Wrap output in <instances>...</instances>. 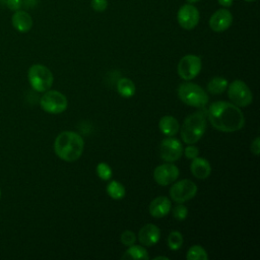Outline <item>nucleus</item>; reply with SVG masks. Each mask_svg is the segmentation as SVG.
Listing matches in <instances>:
<instances>
[{
	"label": "nucleus",
	"mask_w": 260,
	"mask_h": 260,
	"mask_svg": "<svg viewBox=\"0 0 260 260\" xmlns=\"http://www.w3.org/2000/svg\"><path fill=\"white\" fill-rule=\"evenodd\" d=\"M183 153V146L179 139L174 138L173 136H168L162 139L159 145V155L160 157L168 161L173 162L178 160Z\"/></svg>",
	"instance_id": "10"
},
{
	"label": "nucleus",
	"mask_w": 260,
	"mask_h": 260,
	"mask_svg": "<svg viewBox=\"0 0 260 260\" xmlns=\"http://www.w3.org/2000/svg\"><path fill=\"white\" fill-rule=\"evenodd\" d=\"M180 175L179 169L174 164H162L153 171L154 181L160 186H168L175 182Z\"/></svg>",
	"instance_id": "12"
},
{
	"label": "nucleus",
	"mask_w": 260,
	"mask_h": 260,
	"mask_svg": "<svg viewBox=\"0 0 260 260\" xmlns=\"http://www.w3.org/2000/svg\"><path fill=\"white\" fill-rule=\"evenodd\" d=\"M245 1H247V2H252V1H255V0H245Z\"/></svg>",
	"instance_id": "35"
},
{
	"label": "nucleus",
	"mask_w": 260,
	"mask_h": 260,
	"mask_svg": "<svg viewBox=\"0 0 260 260\" xmlns=\"http://www.w3.org/2000/svg\"><path fill=\"white\" fill-rule=\"evenodd\" d=\"M107 193L111 198H113L115 200H120L125 196L126 191H125L124 186L120 182L114 180L108 184Z\"/></svg>",
	"instance_id": "22"
},
{
	"label": "nucleus",
	"mask_w": 260,
	"mask_h": 260,
	"mask_svg": "<svg viewBox=\"0 0 260 260\" xmlns=\"http://www.w3.org/2000/svg\"><path fill=\"white\" fill-rule=\"evenodd\" d=\"M197 193V186L191 180H181L170 189L171 198L177 203H183L192 199Z\"/></svg>",
	"instance_id": "9"
},
{
	"label": "nucleus",
	"mask_w": 260,
	"mask_h": 260,
	"mask_svg": "<svg viewBox=\"0 0 260 260\" xmlns=\"http://www.w3.org/2000/svg\"><path fill=\"white\" fill-rule=\"evenodd\" d=\"M207 116L211 125L221 132L239 131L245 124V117L240 108L223 101L212 103L208 108Z\"/></svg>",
	"instance_id": "1"
},
{
	"label": "nucleus",
	"mask_w": 260,
	"mask_h": 260,
	"mask_svg": "<svg viewBox=\"0 0 260 260\" xmlns=\"http://www.w3.org/2000/svg\"><path fill=\"white\" fill-rule=\"evenodd\" d=\"M171 211V200L166 196L154 198L149 204V213L155 218H161Z\"/></svg>",
	"instance_id": "15"
},
{
	"label": "nucleus",
	"mask_w": 260,
	"mask_h": 260,
	"mask_svg": "<svg viewBox=\"0 0 260 260\" xmlns=\"http://www.w3.org/2000/svg\"><path fill=\"white\" fill-rule=\"evenodd\" d=\"M90 6L94 11L103 12L108 7V0H91Z\"/></svg>",
	"instance_id": "28"
},
{
	"label": "nucleus",
	"mask_w": 260,
	"mask_h": 260,
	"mask_svg": "<svg viewBox=\"0 0 260 260\" xmlns=\"http://www.w3.org/2000/svg\"><path fill=\"white\" fill-rule=\"evenodd\" d=\"M178 95L184 104L195 108L204 107L209 100L206 91L193 82L182 83L178 88Z\"/></svg>",
	"instance_id": "4"
},
{
	"label": "nucleus",
	"mask_w": 260,
	"mask_h": 260,
	"mask_svg": "<svg viewBox=\"0 0 260 260\" xmlns=\"http://www.w3.org/2000/svg\"><path fill=\"white\" fill-rule=\"evenodd\" d=\"M41 108L49 114H61L68 106L66 96L57 90H47L40 101Z\"/></svg>",
	"instance_id": "6"
},
{
	"label": "nucleus",
	"mask_w": 260,
	"mask_h": 260,
	"mask_svg": "<svg viewBox=\"0 0 260 260\" xmlns=\"http://www.w3.org/2000/svg\"><path fill=\"white\" fill-rule=\"evenodd\" d=\"M186 258L188 260H207L208 255L203 247L199 245H194L188 250Z\"/></svg>",
	"instance_id": "23"
},
{
	"label": "nucleus",
	"mask_w": 260,
	"mask_h": 260,
	"mask_svg": "<svg viewBox=\"0 0 260 260\" xmlns=\"http://www.w3.org/2000/svg\"><path fill=\"white\" fill-rule=\"evenodd\" d=\"M228 87V80L224 77L216 76L210 79L207 84V90L212 94L222 93Z\"/></svg>",
	"instance_id": "21"
},
{
	"label": "nucleus",
	"mask_w": 260,
	"mask_h": 260,
	"mask_svg": "<svg viewBox=\"0 0 260 260\" xmlns=\"http://www.w3.org/2000/svg\"><path fill=\"white\" fill-rule=\"evenodd\" d=\"M251 151L253 152V154L258 155L259 151H260V139L259 137H256L251 144Z\"/></svg>",
	"instance_id": "31"
},
{
	"label": "nucleus",
	"mask_w": 260,
	"mask_h": 260,
	"mask_svg": "<svg viewBox=\"0 0 260 260\" xmlns=\"http://www.w3.org/2000/svg\"><path fill=\"white\" fill-rule=\"evenodd\" d=\"M228 95L234 105L238 107H248L253 101V94L248 85L240 80H234L228 88Z\"/></svg>",
	"instance_id": "7"
},
{
	"label": "nucleus",
	"mask_w": 260,
	"mask_h": 260,
	"mask_svg": "<svg viewBox=\"0 0 260 260\" xmlns=\"http://www.w3.org/2000/svg\"><path fill=\"white\" fill-rule=\"evenodd\" d=\"M120 240H121V242H122V244L124 246L129 247V246L135 244V242H136V235L133 232H131V231H125V232L122 233V235L120 237Z\"/></svg>",
	"instance_id": "27"
},
{
	"label": "nucleus",
	"mask_w": 260,
	"mask_h": 260,
	"mask_svg": "<svg viewBox=\"0 0 260 260\" xmlns=\"http://www.w3.org/2000/svg\"><path fill=\"white\" fill-rule=\"evenodd\" d=\"M160 238V230L152 223H147L143 225L138 232V240L140 244L146 247H151L155 245Z\"/></svg>",
	"instance_id": "14"
},
{
	"label": "nucleus",
	"mask_w": 260,
	"mask_h": 260,
	"mask_svg": "<svg viewBox=\"0 0 260 260\" xmlns=\"http://www.w3.org/2000/svg\"><path fill=\"white\" fill-rule=\"evenodd\" d=\"M123 259H141V260H147L149 259V256L147 254V251L144 247L138 246V245H131L126 250L125 254L122 256Z\"/></svg>",
	"instance_id": "20"
},
{
	"label": "nucleus",
	"mask_w": 260,
	"mask_h": 260,
	"mask_svg": "<svg viewBox=\"0 0 260 260\" xmlns=\"http://www.w3.org/2000/svg\"><path fill=\"white\" fill-rule=\"evenodd\" d=\"M218 4L223 6V7H230L233 5L234 3V0H217Z\"/></svg>",
	"instance_id": "32"
},
{
	"label": "nucleus",
	"mask_w": 260,
	"mask_h": 260,
	"mask_svg": "<svg viewBox=\"0 0 260 260\" xmlns=\"http://www.w3.org/2000/svg\"><path fill=\"white\" fill-rule=\"evenodd\" d=\"M0 196H1V191H0Z\"/></svg>",
	"instance_id": "36"
},
{
	"label": "nucleus",
	"mask_w": 260,
	"mask_h": 260,
	"mask_svg": "<svg viewBox=\"0 0 260 260\" xmlns=\"http://www.w3.org/2000/svg\"><path fill=\"white\" fill-rule=\"evenodd\" d=\"M183 245V236L180 232L174 231L171 232L168 237V246L171 250L177 251L179 250Z\"/></svg>",
	"instance_id": "24"
},
{
	"label": "nucleus",
	"mask_w": 260,
	"mask_h": 260,
	"mask_svg": "<svg viewBox=\"0 0 260 260\" xmlns=\"http://www.w3.org/2000/svg\"><path fill=\"white\" fill-rule=\"evenodd\" d=\"M21 0H7L6 1V6L13 11L19 10V8L21 7Z\"/></svg>",
	"instance_id": "30"
},
{
	"label": "nucleus",
	"mask_w": 260,
	"mask_h": 260,
	"mask_svg": "<svg viewBox=\"0 0 260 260\" xmlns=\"http://www.w3.org/2000/svg\"><path fill=\"white\" fill-rule=\"evenodd\" d=\"M200 14L198 9L192 4L183 5L177 13L179 24L185 29H193L199 22Z\"/></svg>",
	"instance_id": "11"
},
{
	"label": "nucleus",
	"mask_w": 260,
	"mask_h": 260,
	"mask_svg": "<svg viewBox=\"0 0 260 260\" xmlns=\"http://www.w3.org/2000/svg\"><path fill=\"white\" fill-rule=\"evenodd\" d=\"M158 128L166 136H174L179 132L180 125L176 118L172 116H164L158 123Z\"/></svg>",
	"instance_id": "18"
},
{
	"label": "nucleus",
	"mask_w": 260,
	"mask_h": 260,
	"mask_svg": "<svg viewBox=\"0 0 260 260\" xmlns=\"http://www.w3.org/2000/svg\"><path fill=\"white\" fill-rule=\"evenodd\" d=\"M84 148L82 137L72 131L61 132L54 141V151L61 159L71 162L77 160Z\"/></svg>",
	"instance_id": "2"
},
{
	"label": "nucleus",
	"mask_w": 260,
	"mask_h": 260,
	"mask_svg": "<svg viewBox=\"0 0 260 260\" xmlns=\"http://www.w3.org/2000/svg\"><path fill=\"white\" fill-rule=\"evenodd\" d=\"M190 169L192 175L199 180L206 179L211 173V166L209 161L203 157L196 156L195 158H193Z\"/></svg>",
	"instance_id": "17"
},
{
	"label": "nucleus",
	"mask_w": 260,
	"mask_h": 260,
	"mask_svg": "<svg viewBox=\"0 0 260 260\" xmlns=\"http://www.w3.org/2000/svg\"><path fill=\"white\" fill-rule=\"evenodd\" d=\"M188 3H190V4H193V3H196V2H198V1H200V0H186Z\"/></svg>",
	"instance_id": "34"
},
{
	"label": "nucleus",
	"mask_w": 260,
	"mask_h": 260,
	"mask_svg": "<svg viewBox=\"0 0 260 260\" xmlns=\"http://www.w3.org/2000/svg\"><path fill=\"white\" fill-rule=\"evenodd\" d=\"M233 22V15L228 9L216 10L209 18V27L215 32H221L226 30Z\"/></svg>",
	"instance_id": "13"
},
{
	"label": "nucleus",
	"mask_w": 260,
	"mask_h": 260,
	"mask_svg": "<svg viewBox=\"0 0 260 260\" xmlns=\"http://www.w3.org/2000/svg\"><path fill=\"white\" fill-rule=\"evenodd\" d=\"M96 174L104 181L110 180L112 178V176H113L111 167L108 164H106V162H100L96 166Z\"/></svg>",
	"instance_id": "25"
},
{
	"label": "nucleus",
	"mask_w": 260,
	"mask_h": 260,
	"mask_svg": "<svg viewBox=\"0 0 260 260\" xmlns=\"http://www.w3.org/2000/svg\"><path fill=\"white\" fill-rule=\"evenodd\" d=\"M11 23L17 31L27 32L32 26V18L27 12L23 10H16L11 17Z\"/></svg>",
	"instance_id": "16"
},
{
	"label": "nucleus",
	"mask_w": 260,
	"mask_h": 260,
	"mask_svg": "<svg viewBox=\"0 0 260 260\" xmlns=\"http://www.w3.org/2000/svg\"><path fill=\"white\" fill-rule=\"evenodd\" d=\"M206 120L201 113H193L188 116L181 127V138L187 144L196 143L204 135Z\"/></svg>",
	"instance_id": "3"
},
{
	"label": "nucleus",
	"mask_w": 260,
	"mask_h": 260,
	"mask_svg": "<svg viewBox=\"0 0 260 260\" xmlns=\"http://www.w3.org/2000/svg\"><path fill=\"white\" fill-rule=\"evenodd\" d=\"M184 153H185V156H186L187 158L193 159V158H195V157L198 155L199 150H198V148H197L196 146L190 144L189 146H187V147L185 148Z\"/></svg>",
	"instance_id": "29"
},
{
	"label": "nucleus",
	"mask_w": 260,
	"mask_h": 260,
	"mask_svg": "<svg viewBox=\"0 0 260 260\" xmlns=\"http://www.w3.org/2000/svg\"><path fill=\"white\" fill-rule=\"evenodd\" d=\"M173 215L177 220H184L188 215V208L184 204H177L173 209Z\"/></svg>",
	"instance_id": "26"
},
{
	"label": "nucleus",
	"mask_w": 260,
	"mask_h": 260,
	"mask_svg": "<svg viewBox=\"0 0 260 260\" xmlns=\"http://www.w3.org/2000/svg\"><path fill=\"white\" fill-rule=\"evenodd\" d=\"M27 78L32 89L39 92L49 90L54 80L51 70L42 64L31 65L27 71Z\"/></svg>",
	"instance_id": "5"
},
{
	"label": "nucleus",
	"mask_w": 260,
	"mask_h": 260,
	"mask_svg": "<svg viewBox=\"0 0 260 260\" xmlns=\"http://www.w3.org/2000/svg\"><path fill=\"white\" fill-rule=\"evenodd\" d=\"M117 90L119 94L125 99H129L135 94L136 87L134 82L126 77L120 78L117 82Z\"/></svg>",
	"instance_id": "19"
},
{
	"label": "nucleus",
	"mask_w": 260,
	"mask_h": 260,
	"mask_svg": "<svg viewBox=\"0 0 260 260\" xmlns=\"http://www.w3.org/2000/svg\"><path fill=\"white\" fill-rule=\"evenodd\" d=\"M201 67L202 62L200 57L189 54L181 58V60L178 63L177 71L182 79L191 80L200 73Z\"/></svg>",
	"instance_id": "8"
},
{
	"label": "nucleus",
	"mask_w": 260,
	"mask_h": 260,
	"mask_svg": "<svg viewBox=\"0 0 260 260\" xmlns=\"http://www.w3.org/2000/svg\"><path fill=\"white\" fill-rule=\"evenodd\" d=\"M154 259H155V260H157V259H165V260H169V258H168V257H166V256H157V257H154Z\"/></svg>",
	"instance_id": "33"
}]
</instances>
